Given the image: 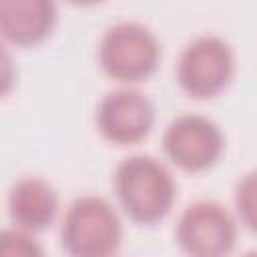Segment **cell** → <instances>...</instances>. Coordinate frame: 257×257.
Masks as SVG:
<instances>
[{"instance_id":"obj_5","label":"cell","mask_w":257,"mask_h":257,"mask_svg":"<svg viewBox=\"0 0 257 257\" xmlns=\"http://www.w3.org/2000/svg\"><path fill=\"white\" fill-rule=\"evenodd\" d=\"M175 235L189 257H227L235 247L237 227L223 205L197 201L181 213Z\"/></svg>"},{"instance_id":"obj_12","label":"cell","mask_w":257,"mask_h":257,"mask_svg":"<svg viewBox=\"0 0 257 257\" xmlns=\"http://www.w3.org/2000/svg\"><path fill=\"white\" fill-rule=\"evenodd\" d=\"M14 82H16V66L12 54L0 42V96L8 94L14 88Z\"/></svg>"},{"instance_id":"obj_6","label":"cell","mask_w":257,"mask_h":257,"mask_svg":"<svg viewBox=\"0 0 257 257\" xmlns=\"http://www.w3.org/2000/svg\"><path fill=\"white\" fill-rule=\"evenodd\" d=\"M223 133L207 116L181 114L165 131L167 157L185 171H205L223 153Z\"/></svg>"},{"instance_id":"obj_13","label":"cell","mask_w":257,"mask_h":257,"mask_svg":"<svg viewBox=\"0 0 257 257\" xmlns=\"http://www.w3.org/2000/svg\"><path fill=\"white\" fill-rule=\"evenodd\" d=\"M243 257H255V253H253V251H249V253H245Z\"/></svg>"},{"instance_id":"obj_10","label":"cell","mask_w":257,"mask_h":257,"mask_svg":"<svg viewBox=\"0 0 257 257\" xmlns=\"http://www.w3.org/2000/svg\"><path fill=\"white\" fill-rule=\"evenodd\" d=\"M0 257H44V249L30 233L22 229H2Z\"/></svg>"},{"instance_id":"obj_7","label":"cell","mask_w":257,"mask_h":257,"mask_svg":"<svg viewBox=\"0 0 257 257\" xmlns=\"http://www.w3.org/2000/svg\"><path fill=\"white\" fill-rule=\"evenodd\" d=\"M155 124V106L139 90L120 88L108 92L96 108V126L100 135L114 145H133L143 141Z\"/></svg>"},{"instance_id":"obj_11","label":"cell","mask_w":257,"mask_h":257,"mask_svg":"<svg viewBox=\"0 0 257 257\" xmlns=\"http://www.w3.org/2000/svg\"><path fill=\"white\" fill-rule=\"evenodd\" d=\"M255 175L249 173L237 187V209L239 215H243L245 225L251 229L253 227V191H255Z\"/></svg>"},{"instance_id":"obj_2","label":"cell","mask_w":257,"mask_h":257,"mask_svg":"<svg viewBox=\"0 0 257 257\" xmlns=\"http://www.w3.org/2000/svg\"><path fill=\"white\" fill-rule=\"evenodd\" d=\"M60 239L70 257H112L122 239L120 219L108 201L86 195L68 207Z\"/></svg>"},{"instance_id":"obj_1","label":"cell","mask_w":257,"mask_h":257,"mask_svg":"<svg viewBox=\"0 0 257 257\" xmlns=\"http://www.w3.org/2000/svg\"><path fill=\"white\" fill-rule=\"evenodd\" d=\"M114 191L131 219L145 225L165 219L175 203V181L169 169L147 155H133L116 167Z\"/></svg>"},{"instance_id":"obj_3","label":"cell","mask_w":257,"mask_h":257,"mask_svg":"<svg viewBox=\"0 0 257 257\" xmlns=\"http://www.w3.org/2000/svg\"><path fill=\"white\" fill-rule=\"evenodd\" d=\"M161 60L157 36L143 24L120 22L110 26L98 46L102 70L118 82H139L149 78Z\"/></svg>"},{"instance_id":"obj_4","label":"cell","mask_w":257,"mask_h":257,"mask_svg":"<svg viewBox=\"0 0 257 257\" xmlns=\"http://www.w3.org/2000/svg\"><path fill=\"white\" fill-rule=\"evenodd\" d=\"M235 70L231 46L215 36L203 34L191 40L179 56L177 80L181 88L195 98H211L225 90Z\"/></svg>"},{"instance_id":"obj_8","label":"cell","mask_w":257,"mask_h":257,"mask_svg":"<svg viewBox=\"0 0 257 257\" xmlns=\"http://www.w3.org/2000/svg\"><path fill=\"white\" fill-rule=\"evenodd\" d=\"M56 18V6L48 0H0V34L18 46L44 40Z\"/></svg>"},{"instance_id":"obj_9","label":"cell","mask_w":257,"mask_h":257,"mask_svg":"<svg viewBox=\"0 0 257 257\" xmlns=\"http://www.w3.org/2000/svg\"><path fill=\"white\" fill-rule=\"evenodd\" d=\"M58 209V195L54 187L38 177L20 179L8 195V213L18 229L26 233L46 229Z\"/></svg>"}]
</instances>
